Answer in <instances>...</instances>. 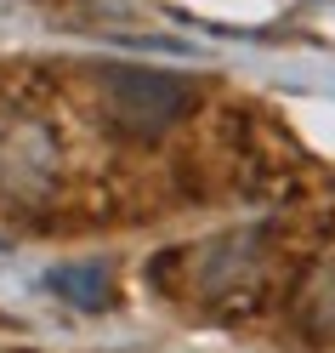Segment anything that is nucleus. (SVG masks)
Returning a JSON list of instances; mask_svg holds the SVG:
<instances>
[{"mask_svg":"<svg viewBox=\"0 0 335 353\" xmlns=\"http://www.w3.org/2000/svg\"><path fill=\"white\" fill-rule=\"evenodd\" d=\"M46 285L57 296H69L74 307H102L108 302V274L102 268H57Z\"/></svg>","mask_w":335,"mask_h":353,"instance_id":"7ed1b4c3","label":"nucleus"},{"mask_svg":"<svg viewBox=\"0 0 335 353\" xmlns=\"http://www.w3.org/2000/svg\"><path fill=\"white\" fill-rule=\"evenodd\" d=\"M256 245L261 239L256 234H228V239H216V245H205V256L216 262H199V291L205 296H221L233 279H250L261 262H256Z\"/></svg>","mask_w":335,"mask_h":353,"instance_id":"f03ea898","label":"nucleus"},{"mask_svg":"<svg viewBox=\"0 0 335 353\" xmlns=\"http://www.w3.org/2000/svg\"><path fill=\"white\" fill-rule=\"evenodd\" d=\"M193 108V85L153 69H102V114L131 137H160Z\"/></svg>","mask_w":335,"mask_h":353,"instance_id":"f257e3e1","label":"nucleus"},{"mask_svg":"<svg viewBox=\"0 0 335 353\" xmlns=\"http://www.w3.org/2000/svg\"><path fill=\"white\" fill-rule=\"evenodd\" d=\"M307 330H318V336H335V268L312 279L307 291Z\"/></svg>","mask_w":335,"mask_h":353,"instance_id":"20e7f679","label":"nucleus"}]
</instances>
